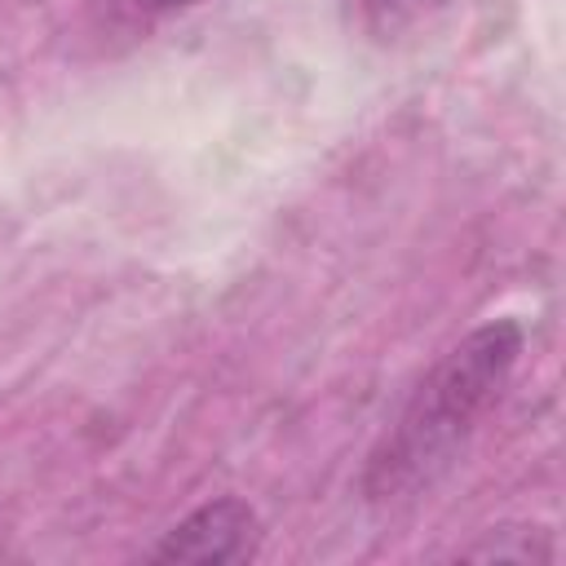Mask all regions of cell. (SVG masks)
Segmentation results:
<instances>
[{"instance_id": "3957f363", "label": "cell", "mask_w": 566, "mask_h": 566, "mask_svg": "<svg viewBox=\"0 0 566 566\" xmlns=\"http://www.w3.org/2000/svg\"><path fill=\"white\" fill-rule=\"evenodd\" d=\"M469 557H495V562H548L553 557V544H548V535L539 531V526H531V531H522V544H509V539H486V544H478V548H469Z\"/></svg>"}, {"instance_id": "277c9868", "label": "cell", "mask_w": 566, "mask_h": 566, "mask_svg": "<svg viewBox=\"0 0 566 566\" xmlns=\"http://www.w3.org/2000/svg\"><path fill=\"white\" fill-rule=\"evenodd\" d=\"M433 0H358L363 9V22L376 31V35H394L402 31L407 22H416Z\"/></svg>"}, {"instance_id": "6da1fadb", "label": "cell", "mask_w": 566, "mask_h": 566, "mask_svg": "<svg viewBox=\"0 0 566 566\" xmlns=\"http://www.w3.org/2000/svg\"><path fill=\"white\" fill-rule=\"evenodd\" d=\"M522 340L526 336L517 318H491L433 363V371L407 398L398 424L371 451V464L363 473L367 500L376 504L411 500L455 464L460 447L509 385Z\"/></svg>"}, {"instance_id": "5b68a950", "label": "cell", "mask_w": 566, "mask_h": 566, "mask_svg": "<svg viewBox=\"0 0 566 566\" xmlns=\"http://www.w3.org/2000/svg\"><path fill=\"white\" fill-rule=\"evenodd\" d=\"M119 4L137 18H155V13H172V9H186V4H199V0H119Z\"/></svg>"}, {"instance_id": "7a4b0ae2", "label": "cell", "mask_w": 566, "mask_h": 566, "mask_svg": "<svg viewBox=\"0 0 566 566\" xmlns=\"http://www.w3.org/2000/svg\"><path fill=\"white\" fill-rule=\"evenodd\" d=\"M261 544V522L252 504L239 495H221L199 504L190 517H181L150 553V562H195V566H217V562H248Z\"/></svg>"}]
</instances>
